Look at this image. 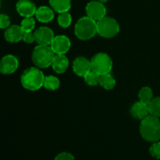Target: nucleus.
Instances as JSON below:
<instances>
[{
	"label": "nucleus",
	"instance_id": "f257e3e1",
	"mask_svg": "<svg viewBox=\"0 0 160 160\" xmlns=\"http://www.w3.org/2000/svg\"><path fill=\"white\" fill-rule=\"evenodd\" d=\"M140 133L145 141L149 142H159L160 139V120L158 117L148 115L142 120Z\"/></svg>",
	"mask_w": 160,
	"mask_h": 160
},
{
	"label": "nucleus",
	"instance_id": "f03ea898",
	"mask_svg": "<svg viewBox=\"0 0 160 160\" xmlns=\"http://www.w3.org/2000/svg\"><path fill=\"white\" fill-rule=\"evenodd\" d=\"M45 78L42 70L37 67H29L22 73L20 81L24 88L30 91H37L44 86Z\"/></svg>",
	"mask_w": 160,
	"mask_h": 160
},
{
	"label": "nucleus",
	"instance_id": "7ed1b4c3",
	"mask_svg": "<svg viewBox=\"0 0 160 160\" xmlns=\"http://www.w3.org/2000/svg\"><path fill=\"white\" fill-rule=\"evenodd\" d=\"M74 32L77 37L83 41L89 40L97 34V22L89 17H83L75 25Z\"/></svg>",
	"mask_w": 160,
	"mask_h": 160
},
{
	"label": "nucleus",
	"instance_id": "20e7f679",
	"mask_svg": "<svg viewBox=\"0 0 160 160\" xmlns=\"http://www.w3.org/2000/svg\"><path fill=\"white\" fill-rule=\"evenodd\" d=\"M55 52L48 45H38L32 52V61L38 68H47L52 66L55 58Z\"/></svg>",
	"mask_w": 160,
	"mask_h": 160
},
{
	"label": "nucleus",
	"instance_id": "39448f33",
	"mask_svg": "<svg viewBox=\"0 0 160 160\" xmlns=\"http://www.w3.org/2000/svg\"><path fill=\"white\" fill-rule=\"evenodd\" d=\"M120 32V25L115 19L105 17L97 21V33L106 38H113Z\"/></svg>",
	"mask_w": 160,
	"mask_h": 160
},
{
	"label": "nucleus",
	"instance_id": "423d86ee",
	"mask_svg": "<svg viewBox=\"0 0 160 160\" xmlns=\"http://www.w3.org/2000/svg\"><path fill=\"white\" fill-rule=\"evenodd\" d=\"M91 65L92 71L102 76L110 73L112 67V61L108 54L99 52L92 58Z\"/></svg>",
	"mask_w": 160,
	"mask_h": 160
},
{
	"label": "nucleus",
	"instance_id": "0eeeda50",
	"mask_svg": "<svg viewBox=\"0 0 160 160\" xmlns=\"http://www.w3.org/2000/svg\"><path fill=\"white\" fill-rule=\"evenodd\" d=\"M86 13L88 17L95 21H98L106 15V8L100 1H92L86 6Z\"/></svg>",
	"mask_w": 160,
	"mask_h": 160
},
{
	"label": "nucleus",
	"instance_id": "6e6552de",
	"mask_svg": "<svg viewBox=\"0 0 160 160\" xmlns=\"http://www.w3.org/2000/svg\"><path fill=\"white\" fill-rule=\"evenodd\" d=\"M70 46L71 42L70 38L66 35L56 36L50 45V47L56 55L66 54L70 50Z\"/></svg>",
	"mask_w": 160,
	"mask_h": 160
},
{
	"label": "nucleus",
	"instance_id": "1a4fd4ad",
	"mask_svg": "<svg viewBox=\"0 0 160 160\" xmlns=\"http://www.w3.org/2000/svg\"><path fill=\"white\" fill-rule=\"evenodd\" d=\"M35 42L41 45H49L54 39L52 30L47 27H41L34 32Z\"/></svg>",
	"mask_w": 160,
	"mask_h": 160
},
{
	"label": "nucleus",
	"instance_id": "9d476101",
	"mask_svg": "<svg viewBox=\"0 0 160 160\" xmlns=\"http://www.w3.org/2000/svg\"><path fill=\"white\" fill-rule=\"evenodd\" d=\"M18 67V59L12 55H6L1 60L0 71L5 75L12 74L17 70Z\"/></svg>",
	"mask_w": 160,
	"mask_h": 160
},
{
	"label": "nucleus",
	"instance_id": "9b49d317",
	"mask_svg": "<svg viewBox=\"0 0 160 160\" xmlns=\"http://www.w3.org/2000/svg\"><path fill=\"white\" fill-rule=\"evenodd\" d=\"M73 70L75 74H77L78 76L84 78L85 75L92 71L91 60H88L83 56H79L73 61Z\"/></svg>",
	"mask_w": 160,
	"mask_h": 160
},
{
	"label": "nucleus",
	"instance_id": "f8f14e48",
	"mask_svg": "<svg viewBox=\"0 0 160 160\" xmlns=\"http://www.w3.org/2000/svg\"><path fill=\"white\" fill-rule=\"evenodd\" d=\"M16 9L17 12L23 17H32L37 11L35 4L31 0H19Z\"/></svg>",
	"mask_w": 160,
	"mask_h": 160
},
{
	"label": "nucleus",
	"instance_id": "ddd939ff",
	"mask_svg": "<svg viewBox=\"0 0 160 160\" xmlns=\"http://www.w3.org/2000/svg\"><path fill=\"white\" fill-rule=\"evenodd\" d=\"M24 31L19 25H12L6 28L5 31V39L11 43H17L23 40Z\"/></svg>",
	"mask_w": 160,
	"mask_h": 160
},
{
	"label": "nucleus",
	"instance_id": "4468645a",
	"mask_svg": "<svg viewBox=\"0 0 160 160\" xmlns=\"http://www.w3.org/2000/svg\"><path fill=\"white\" fill-rule=\"evenodd\" d=\"M131 113L137 120H143L149 114L148 106L142 102L139 101L134 103L131 109Z\"/></svg>",
	"mask_w": 160,
	"mask_h": 160
},
{
	"label": "nucleus",
	"instance_id": "2eb2a0df",
	"mask_svg": "<svg viewBox=\"0 0 160 160\" xmlns=\"http://www.w3.org/2000/svg\"><path fill=\"white\" fill-rule=\"evenodd\" d=\"M52 69L57 73H63L69 67V60L65 55H56L52 64Z\"/></svg>",
	"mask_w": 160,
	"mask_h": 160
},
{
	"label": "nucleus",
	"instance_id": "dca6fc26",
	"mask_svg": "<svg viewBox=\"0 0 160 160\" xmlns=\"http://www.w3.org/2000/svg\"><path fill=\"white\" fill-rule=\"evenodd\" d=\"M35 16L38 21L42 23H49L54 18V11L48 6H42L38 8Z\"/></svg>",
	"mask_w": 160,
	"mask_h": 160
},
{
	"label": "nucleus",
	"instance_id": "f3484780",
	"mask_svg": "<svg viewBox=\"0 0 160 160\" xmlns=\"http://www.w3.org/2000/svg\"><path fill=\"white\" fill-rule=\"evenodd\" d=\"M52 9L59 13L68 12L71 8V0H49Z\"/></svg>",
	"mask_w": 160,
	"mask_h": 160
},
{
	"label": "nucleus",
	"instance_id": "a211bd4d",
	"mask_svg": "<svg viewBox=\"0 0 160 160\" xmlns=\"http://www.w3.org/2000/svg\"><path fill=\"white\" fill-rule=\"evenodd\" d=\"M99 84L106 90H111L116 86V80L110 73H106L101 76Z\"/></svg>",
	"mask_w": 160,
	"mask_h": 160
},
{
	"label": "nucleus",
	"instance_id": "6ab92c4d",
	"mask_svg": "<svg viewBox=\"0 0 160 160\" xmlns=\"http://www.w3.org/2000/svg\"><path fill=\"white\" fill-rule=\"evenodd\" d=\"M138 98L141 102L148 105L153 98V93L149 87H143L138 93Z\"/></svg>",
	"mask_w": 160,
	"mask_h": 160
},
{
	"label": "nucleus",
	"instance_id": "aec40b11",
	"mask_svg": "<svg viewBox=\"0 0 160 160\" xmlns=\"http://www.w3.org/2000/svg\"><path fill=\"white\" fill-rule=\"evenodd\" d=\"M148 106L149 115L156 117H160V97L152 98Z\"/></svg>",
	"mask_w": 160,
	"mask_h": 160
},
{
	"label": "nucleus",
	"instance_id": "412c9836",
	"mask_svg": "<svg viewBox=\"0 0 160 160\" xmlns=\"http://www.w3.org/2000/svg\"><path fill=\"white\" fill-rule=\"evenodd\" d=\"M59 80L56 77L54 76H47L45 78V81H44V87L48 90L55 91L59 88Z\"/></svg>",
	"mask_w": 160,
	"mask_h": 160
},
{
	"label": "nucleus",
	"instance_id": "4be33fe9",
	"mask_svg": "<svg viewBox=\"0 0 160 160\" xmlns=\"http://www.w3.org/2000/svg\"><path fill=\"white\" fill-rule=\"evenodd\" d=\"M100 78H101V76L99 74H98L97 73H95V72L92 70L87 75H85V77L84 78L85 82L88 85L96 86L100 84Z\"/></svg>",
	"mask_w": 160,
	"mask_h": 160
},
{
	"label": "nucleus",
	"instance_id": "5701e85b",
	"mask_svg": "<svg viewBox=\"0 0 160 160\" xmlns=\"http://www.w3.org/2000/svg\"><path fill=\"white\" fill-rule=\"evenodd\" d=\"M71 23L72 17L68 12L59 13V17H58V23L59 26L63 28H67L71 24Z\"/></svg>",
	"mask_w": 160,
	"mask_h": 160
},
{
	"label": "nucleus",
	"instance_id": "b1692460",
	"mask_svg": "<svg viewBox=\"0 0 160 160\" xmlns=\"http://www.w3.org/2000/svg\"><path fill=\"white\" fill-rule=\"evenodd\" d=\"M20 27L24 32H31L35 28V21L33 17H24L20 23Z\"/></svg>",
	"mask_w": 160,
	"mask_h": 160
},
{
	"label": "nucleus",
	"instance_id": "393cba45",
	"mask_svg": "<svg viewBox=\"0 0 160 160\" xmlns=\"http://www.w3.org/2000/svg\"><path fill=\"white\" fill-rule=\"evenodd\" d=\"M149 152L152 156L158 159H160V142H154L153 145L150 147Z\"/></svg>",
	"mask_w": 160,
	"mask_h": 160
},
{
	"label": "nucleus",
	"instance_id": "a878e982",
	"mask_svg": "<svg viewBox=\"0 0 160 160\" xmlns=\"http://www.w3.org/2000/svg\"><path fill=\"white\" fill-rule=\"evenodd\" d=\"M10 25V19L6 14H1L0 16V28L2 29L8 28Z\"/></svg>",
	"mask_w": 160,
	"mask_h": 160
},
{
	"label": "nucleus",
	"instance_id": "bb28decb",
	"mask_svg": "<svg viewBox=\"0 0 160 160\" xmlns=\"http://www.w3.org/2000/svg\"><path fill=\"white\" fill-rule=\"evenodd\" d=\"M23 41L28 44H31L34 42H35V37H34V34L31 32H24L23 37Z\"/></svg>",
	"mask_w": 160,
	"mask_h": 160
},
{
	"label": "nucleus",
	"instance_id": "cd10ccee",
	"mask_svg": "<svg viewBox=\"0 0 160 160\" xmlns=\"http://www.w3.org/2000/svg\"><path fill=\"white\" fill-rule=\"evenodd\" d=\"M54 160H75L72 154L68 152H62L58 155Z\"/></svg>",
	"mask_w": 160,
	"mask_h": 160
},
{
	"label": "nucleus",
	"instance_id": "c85d7f7f",
	"mask_svg": "<svg viewBox=\"0 0 160 160\" xmlns=\"http://www.w3.org/2000/svg\"><path fill=\"white\" fill-rule=\"evenodd\" d=\"M98 1H100V2H101L104 3V2H107L108 0H98Z\"/></svg>",
	"mask_w": 160,
	"mask_h": 160
}]
</instances>
